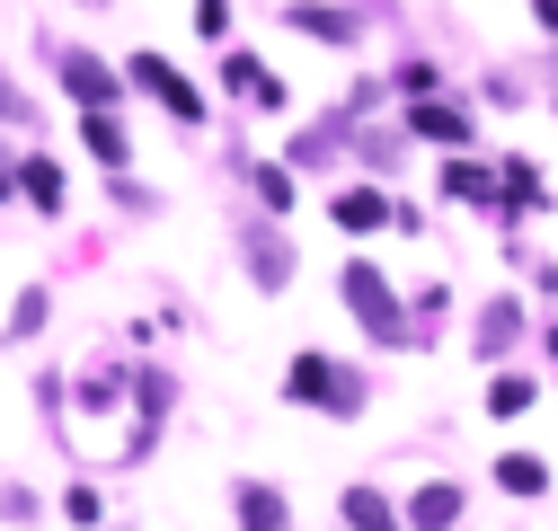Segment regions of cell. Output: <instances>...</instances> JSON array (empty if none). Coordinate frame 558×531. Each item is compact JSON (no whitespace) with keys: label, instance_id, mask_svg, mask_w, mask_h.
Segmentation results:
<instances>
[{"label":"cell","instance_id":"obj_1","mask_svg":"<svg viewBox=\"0 0 558 531\" xmlns=\"http://www.w3.org/2000/svg\"><path fill=\"white\" fill-rule=\"evenodd\" d=\"M293 398H328V417H355V381L328 372L319 355H302V363H293Z\"/></svg>","mask_w":558,"mask_h":531},{"label":"cell","instance_id":"obj_2","mask_svg":"<svg viewBox=\"0 0 558 531\" xmlns=\"http://www.w3.org/2000/svg\"><path fill=\"white\" fill-rule=\"evenodd\" d=\"M345 301H355V310L381 328V337H399V310H390V293H381V275H373V266H345Z\"/></svg>","mask_w":558,"mask_h":531},{"label":"cell","instance_id":"obj_3","mask_svg":"<svg viewBox=\"0 0 558 531\" xmlns=\"http://www.w3.org/2000/svg\"><path fill=\"white\" fill-rule=\"evenodd\" d=\"M133 72H143V89H160V98H169V107H178V115H186V124H195V115H204V98H195V89H186V81H178V72H169V62H160V53H143V62H133Z\"/></svg>","mask_w":558,"mask_h":531},{"label":"cell","instance_id":"obj_4","mask_svg":"<svg viewBox=\"0 0 558 531\" xmlns=\"http://www.w3.org/2000/svg\"><path fill=\"white\" fill-rule=\"evenodd\" d=\"M497 487H506V496H541V487H549V470H541L532 452H506V460H497Z\"/></svg>","mask_w":558,"mask_h":531},{"label":"cell","instance_id":"obj_5","mask_svg":"<svg viewBox=\"0 0 558 531\" xmlns=\"http://www.w3.org/2000/svg\"><path fill=\"white\" fill-rule=\"evenodd\" d=\"M19 186H27V205H45V213L62 205V169L53 160H19Z\"/></svg>","mask_w":558,"mask_h":531},{"label":"cell","instance_id":"obj_6","mask_svg":"<svg viewBox=\"0 0 558 531\" xmlns=\"http://www.w3.org/2000/svg\"><path fill=\"white\" fill-rule=\"evenodd\" d=\"M62 81H72V98H89V107H98V98H116V81L98 72L89 53H72V62H62Z\"/></svg>","mask_w":558,"mask_h":531},{"label":"cell","instance_id":"obj_7","mask_svg":"<svg viewBox=\"0 0 558 531\" xmlns=\"http://www.w3.org/2000/svg\"><path fill=\"white\" fill-rule=\"evenodd\" d=\"M337 222H345V231H381L390 205H381V195H337Z\"/></svg>","mask_w":558,"mask_h":531},{"label":"cell","instance_id":"obj_8","mask_svg":"<svg viewBox=\"0 0 558 531\" xmlns=\"http://www.w3.org/2000/svg\"><path fill=\"white\" fill-rule=\"evenodd\" d=\"M408 124H416V133H426V143H470V124H461L452 107H416Z\"/></svg>","mask_w":558,"mask_h":531},{"label":"cell","instance_id":"obj_9","mask_svg":"<svg viewBox=\"0 0 558 531\" xmlns=\"http://www.w3.org/2000/svg\"><path fill=\"white\" fill-rule=\"evenodd\" d=\"M461 514V487H426V496H416V531H444Z\"/></svg>","mask_w":558,"mask_h":531},{"label":"cell","instance_id":"obj_10","mask_svg":"<svg viewBox=\"0 0 558 531\" xmlns=\"http://www.w3.org/2000/svg\"><path fill=\"white\" fill-rule=\"evenodd\" d=\"M293 27H302V36H328V45L355 36V18H337V10H293Z\"/></svg>","mask_w":558,"mask_h":531},{"label":"cell","instance_id":"obj_11","mask_svg":"<svg viewBox=\"0 0 558 531\" xmlns=\"http://www.w3.org/2000/svg\"><path fill=\"white\" fill-rule=\"evenodd\" d=\"M81 133H89V151H98V160H124V124H116V115H89Z\"/></svg>","mask_w":558,"mask_h":531},{"label":"cell","instance_id":"obj_12","mask_svg":"<svg viewBox=\"0 0 558 531\" xmlns=\"http://www.w3.org/2000/svg\"><path fill=\"white\" fill-rule=\"evenodd\" d=\"M532 408V381H497L487 390V417H523Z\"/></svg>","mask_w":558,"mask_h":531},{"label":"cell","instance_id":"obj_13","mask_svg":"<svg viewBox=\"0 0 558 531\" xmlns=\"http://www.w3.org/2000/svg\"><path fill=\"white\" fill-rule=\"evenodd\" d=\"M345 514H355V522H364V531H390V505H381V496H373V487H355V496H345Z\"/></svg>","mask_w":558,"mask_h":531},{"label":"cell","instance_id":"obj_14","mask_svg":"<svg viewBox=\"0 0 558 531\" xmlns=\"http://www.w3.org/2000/svg\"><path fill=\"white\" fill-rule=\"evenodd\" d=\"M240 514H248V531H284V505L275 496H240Z\"/></svg>","mask_w":558,"mask_h":531},{"label":"cell","instance_id":"obj_15","mask_svg":"<svg viewBox=\"0 0 558 531\" xmlns=\"http://www.w3.org/2000/svg\"><path fill=\"white\" fill-rule=\"evenodd\" d=\"M444 195H461V205H478V195H487V177H478V169H444Z\"/></svg>","mask_w":558,"mask_h":531},{"label":"cell","instance_id":"obj_16","mask_svg":"<svg viewBox=\"0 0 558 531\" xmlns=\"http://www.w3.org/2000/svg\"><path fill=\"white\" fill-rule=\"evenodd\" d=\"M257 195H266L275 213H284V205H293V177H284V169H257Z\"/></svg>","mask_w":558,"mask_h":531},{"label":"cell","instance_id":"obj_17","mask_svg":"<svg viewBox=\"0 0 558 531\" xmlns=\"http://www.w3.org/2000/svg\"><path fill=\"white\" fill-rule=\"evenodd\" d=\"M549 346H558V337H549Z\"/></svg>","mask_w":558,"mask_h":531}]
</instances>
